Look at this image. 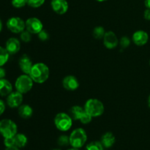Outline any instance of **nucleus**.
<instances>
[{
  "instance_id": "obj_13",
  "label": "nucleus",
  "mask_w": 150,
  "mask_h": 150,
  "mask_svg": "<svg viewBox=\"0 0 150 150\" xmlns=\"http://www.w3.org/2000/svg\"><path fill=\"white\" fill-rule=\"evenodd\" d=\"M132 40L138 46H144L149 41V35L144 30H138L133 33Z\"/></svg>"
},
{
  "instance_id": "obj_15",
  "label": "nucleus",
  "mask_w": 150,
  "mask_h": 150,
  "mask_svg": "<svg viewBox=\"0 0 150 150\" xmlns=\"http://www.w3.org/2000/svg\"><path fill=\"white\" fill-rule=\"evenodd\" d=\"M5 48L10 55L16 54L21 49V42L16 38H10L5 42Z\"/></svg>"
},
{
  "instance_id": "obj_6",
  "label": "nucleus",
  "mask_w": 150,
  "mask_h": 150,
  "mask_svg": "<svg viewBox=\"0 0 150 150\" xmlns=\"http://www.w3.org/2000/svg\"><path fill=\"white\" fill-rule=\"evenodd\" d=\"M33 85L34 81L30 76L24 73L19 76L15 81V88L16 91L21 92L23 95L30 92L33 87Z\"/></svg>"
},
{
  "instance_id": "obj_25",
  "label": "nucleus",
  "mask_w": 150,
  "mask_h": 150,
  "mask_svg": "<svg viewBox=\"0 0 150 150\" xmlns=\"http://www.w3.org/2000/svg\"><path fill=\"white\" fill-rule=\"evenodd\" d=\"M32 35L29 31L26 29L23 30L21 33H20V39L23 42H29L32 40Z\"/></svg>"
},
{
  "instance_id": "obj_28",
  "label": "nucleus",
  "mask_w": 150,
  "mask_h": 150,
  "mask_svg": "<svg viewBox=\"0 0 150 150\" xmlns=\"http://www.w3.org/2000/svg\"><path fill=\"white\" fill-rule=\"evenodd\" d=\"M11 4L15 8L20 9L27 4L26 0H11Z\"/></svg>"
},
{
  "instance_id": "obj_32",
  "label": "nucleus",
  "mask_w": 150,
  "mask_h": 150,
  "mask_svg": "<svg viewBox=\"0 0 150 150\" xmlns=\"http://www.w3.org/2000/svg\"><path fill=\"white\" fill-rule=\"evenodd\" d=\"M144 18L146 21H150V9L146 8L144 12Z\"/></svg>"
},
{
  "instance_id": "obj_33",
  "label": "nucleus",
  "mask_w": 150,
  "mask_h": 150,
  "mask_svg": "<svg viewBox=\"0 0 150 150\" xmlns=\"http://www.w3.org/2000/svg\"><path fill=\"white\" fill-rule=\"evenodd\" d=\"M6 70L3 67H0V79H4L6 76Z\"/></svg>"
},
{
  "instance_id": "obj_36",
  "label": "nucleus",
  "mask_w": 150,
  "mask_h": 150,
  "mask_svg": "<svg viewBox=\"0 0 150 150\" xmlns=\"http://www.w3.org/2000/svg\"><path fill=\"white\" fill-rule=\"evenodd\" d=\"M2 28H3V23H2V21H1V19L0 18V32H1V30H2Z\"/></svg>"
},
{
  "instance_id": "obj_14",
  "label": "nucleus",
  "mask_w": 150,
  "mask_h": 150,
  "mask_svg": "<svg viewBox=\"0 0 150 150\" xmlns=\"http://www.w3.org/2000/svg\"><path fill=\"white\" fill-rule=\"evenodd\" d=\"M79 80L77 78L72 75L65 76L62 80V86L67 91H75L79 87Z\"/></svg>"
},
{
  "instance_id": "obj_23",
  "label": "nucleus",
  "mask_w": 150,
  "mask_h": 150,
  "mask_svg": "<svg viewBox=\"0 0 150 150\" xmlns=\"http://www.w3.org/2000/svg\"><path fill=\"white\" fill-rule=\"evenodd\" d=\"M85 150H104V147L100 142H92L88 144L85 147Z\"/></svg>"
},
{
  "instance_id": "obj_40",
  "label": "nucleus",
  "mask_w": 150,
  "mask_h": 150,
  "mask_svg": "<svg viewBox=\"0 0 150 150\" xmlns=\"http://www.w3.org/2000/svg\"><path fill=\"white\" fill-rule=\"evenodd\" d=\"M52 150H61V149H58V148H57V149H52Z\"/></svg>"
},
{
  "instance_id": "obj_7",
  "label": "nucleus",
  "mask_w": 150,
  "mask_h": 150,
  "mask_svg": "<svg viewBox=\"0 0 150 150\" xmlns=\"http://www.w3.org/2000/svg\"><path fill=\"white\" fill-rule=\"evenodd\" d=\"M18 133V126L14 121L10 119H4L0 121V135L4 139L12 138Z\"/></svg>"
},
{
  "instance_id": "obj_1",
  "label": "nucleus",
  "mask_w": 150,
  "mask_h": 150,
  "mask_svg": "<svg viewBox=\"0 0 150 150\" xmlns=\"http://www.w3.org/2000/svg\"><path fill=\"white\" fill-rule=\"evenodd\" d=\"M34 83H43L48 81L50 76L49 67L42 62L34 64L29 73Z\"/></svg>"
},
{
  "instance_id": "obj_9",
  "label": "nucleus",
  "mask_w": 150,
  "mask_h": 150,
  "mask_svg": "<svg viewBox=\"0 0 150 150\" xmlns=\"http://www.w3.org/2000/svg\"><path fill=\"white\" fill-rule=\"evenodd\" d=\"M25 23H26V29L32 35L34 34L38 35L43 29V24L42 21L36 17L29 18L25 21Z\"/></svg>"
},
{
  "instance_id": "obj_38",
  "label": "nucleus",
  "mask_w": 150,
  "mask_h": 150,
  "mask_svg": "<svg viewBox=\"0 0 150 150\" xmlns=\"http://www.w3.org/2000/svg\"><path fill=\"white\" fill-rule=\"evenodd\" d=\"M67 150H80V149H76V148L72 147V148H70V149H67Z\"/></svg>"
},
{
  "instance_id": "obj_37",
  "label": "nucleus",
  "mask_w": 150,
  "mask_h": 150,
  "mask_svg": "<svg viewBox=\"0 0 150 150\" xmlns=\"http://www.w3.org/2000/svg\"><path fill=\"white\" fill-rule=\"evenodd\" d=\"M148 106H149V108H150V95L149 98H148Z\"/></svg>"
},
{
  "instance_id": "obj_31",
  "label": "nucleus",
  "mask_w": 150,
  "mask_h": 150,
  "mask_svg": "<svg viewBox=\"0 0 150 150\" xmlns=\"http://www.w3.org/2000/svg\"><path fill=\"white\" fill-rule=\"evenodd\" d=\"M6 109V104L1 99H0V116L2 115Z\"/></svg>"
},
{
  "instance_id": "obj_34",
  "label": "nucleus",
  "mask_w": 150,
  "mask_h": 150,
  "mask_svg": "<svg viewBox=\"0 0 150 150\" xmlns=\"http://www.w3.org/2000/svg\"><path fill=\"white\" fill-rule=\"evenodd\" d=\"M4 150H20V148L17 147L16 146H10V147H6Z\"/></svg>"
},
{
  "instance_id": "obj_2",
  "label": "nucleus",
  "mask_w": 150,
  "mask_h": 150,
  "mask_svg": "<svg viewBox=\"0 0 150 150\" xmlns=\"http://www.w3.org/2000/svg\"><path fill=\"white\" fill-rule=\"evenodd\" d=\"M83 108L92 118L100 117L105 111L103 103L100 100L95 98H90L87 100L85 103Z\"/></svg>"
},
{
  "instance_id": "obj_21",
  "label": "nucleus",
  "mask_w": 150,
  "mask_h": 150,
  "mask_svg": "<svg viewBox=\"0 0 150 150\" xmlns=\"http://www.w3.org/2000/svg\"><path fill=\"white\" fill-rule=\"evenodd\" d=\"M10 54L5 48L0 45V67H3L8 62Z\"/></svg>"
},
{
  "instance_id": "obj_17",
  "label": "nucleus",
  "mask_w": 150,
  "mask_h": 150,
  "mask_svg": "<svg viewBox=\"0 0 150 150\" xmlns=\"http://www.w3.org/2000/svg\"><path fill=\"white\" fill-rule=\"evenodd\" d=\"M100 142L104 148H105V149H109V148L112 147L114 145V144H115V136L112 133H111V132H107V133H104L102 136Z\"/></svg>"
},
{
  "instance_id": "obj_22",
  "label": "nucleus",
  "mask_w": 150,
  "mask_h": 150,
  "mask_svg": "<svg viewBox=\"0 0 150 150\" xmlns=\"http://www.w3.org/2000/svg\"><path fill=\"white\" fill-rule=\"evenodd\" d=\"M105 32H106L103 26H98L94 28L93 31H92V35H93L94 38H95L96 40H103Z\"/></svg>"
},
{
  "instance_id": "obj_3",
  "label": "nucleus",
  "mask_w": 150,
  "mask_h": 150,
  "mask_svg": "<svg viewBox=\"0 0 150 150\" xmlns=\"http://www.w3.org/2000/svg\"><path fill=\"white\" fill-rule=\"evenodd\" d=\"M70 145L73 148L80 149L83 147L87 141V134L84 129L79 127L71 132L70 135Z\"/></svg>"
},
{
  "instance_id": "obj_27",
  "label": "nucleus",
  "mask_w": 150,
  "mask_h": 150,
  "mask_svg": "<svg viewBox=\"0 0 150 150\" xmlns=\"http://www.w3.org/2000/svg\"><path fill=\"white\" fill-rule=\"evenodd\" d=\"M130 43H131V40H130V39L128 37L126 36H124L120 38V41H119V45H120V47L122 49H125V48H128L130 45Z\"/></svg>"
},
{
  "instance_id": "obj_26",
  "label": "nucleus",
  "mask_w": 150,
  "mask_h": 150,
  "mask_svg": "<svg viewBox=\"0 0 150 150\" xmlns=\"http://www.w3.org/2000/svg\"><path fill=\"white\" fill-rule=\"evenodd\" d=\"M45 0H26L27 5L33 8H38L43 5Z\"/></svg>"
},
{
  "instance_id": "obj_41",
  "label": "nucleus",
  "mask_w": 150,
  "mask_h": 150,
  "mask_svg": "<svg viewBox=\"0 0 150 150\" xmlns=\"http://www.w3.org/2000/svg\"><path fill=\"white\" fill-rule=\"evenodd\" d=\"M149 65H150V59H149Z\"/></svg>"
},
{
  "instance_id": "obj_39",
  "label": "nucleus",
  "mask_w": 150,
  "mask_h": 150,
  "mask_svg": "<svg viewBox=\"0 0 150 150\" xmlns=\"http://www.w3.org/2000/svg\"><path fill=\"white\" fill-rule=\"evenodd\" d=\"M97 1H99V2H103V1H107V0H96Z\"/></svg>"
},
{
  "instance_id": "obj_18",
  "label": "nucleus",
  "mask_w": 150,
  "mask_h": 150,
  "mask_svg": "<svg viewBox=\"0 0 150 150\" xmlns=\"http://www.w3.org/2000/svg\"><path fill=\"white\" fill-rule=\"evenodd\" d=\"M13 92V85L6 79H0V96L7 97Z\"/></svg>"
},
{
  "instance_id": "obj_5",
  "label": "nucleus",
  "mask_w": 150,
  "mask_h": 150,
  "mask_svg": "<svg viewBox=\"0 0 150 150\" xmlns=\"http://www.w3.org/2000/svg\"><path fill=\"white\" fill-rule=\"evenodd\" d=\"M69 114L73 119V120L80 121L83 125H87L90 123L92 120V117L88 114L83 107L80 105H74L69 110Z\"/></svg>"
},
{
  "instance_id": "obj_8",
  "label": "nucleus",
  "mask_w": 150,
  "mask_h": 150,
  "mask_svg": "<svg viewBox=\"0 0 150 150\" xmlns=\"http://www.w3.org/2000/svg\"><path fill=\"white\" fill-rule=\"evenodd\" d=\"M6 26L9 31L14 34H20L26 29L25 21L20 17L13 16L7 21Z\"/></svg>"
},
{
  "instance_id": "obj_16",
  "label": "nucleus",
  "mask_w": 150,
  "mask_h": 150,
  "mask_svg": "<svg viewBox=\"0 0 150 150\" xmlns=\"http://www.w3.org/2000/svg\"><path fill=\"white\" fill-rule=\"evenodd\" d=\"M18 65L21 70L23 72L24 74H29L30 70L32 69V66L34 65L32 60L30 57L26 54H23L20 57L18 60Z\"/></svg>"
},
{
  "instance_id": "obj_11",
  "label": "nucleus",
  "mask_w": 150,
  "mask_h": 150,
  "mask_svg": "<svg viewBox=\"0 0 150 150\" xmlns=\"http://www.w3.org/2000/svg\"><path fill=\"white\" fill-rule=\"evenodd\" d=\"M119 41L120 40L117 38V35L112 31H108L105 32L103 38L104 46L108 49H114L117 47L119 45Z\"/></svg>"
},
{
  "instance_id": "obj_19",
  "label": "nucleus",
  "mask_w": 150,
  "mask_h": 150,
  "mask_svg": "<svg viewBox=\"0 0 150 150\" xmlns=\"http://www.w3.org/2000/svg\"><path fill=\"white\" fill-rule=\"evenodd\" d=\"M18 113L20 117L24 120L31 118L33 115V108L28 104H22L18 108Z\"/></svg>"
},
{
  "instance_id": "obj_10",
  "label": "nucleus",
  "mask_w": 150,
  "mask_h": 150,
  "mask_svg": "<svg viewBox=\"0 0 150 150\" xmlns=\"http://www.w3.org/2000/svg\"><path fill=\"white\" fill-rule=\"evenodd\" d=\"M23 100V94L18 91L12 92L6 98V104L11 108H18L22 105Z\"/></svg>"
},
{
  "instance_id": "obj_30",
  "label": "nucleus",
  "mask_w": 150,
  "mask_h": 150,
  "mask_svg": "<svg viewBox=\"0 0 150 150\" xmlns=\"http://www.w3.org/2000/svg\"><path fill=\"white\" fill-rule=\"evenodd\" d=\"M4 142V145L5 147H10V146H15L13 137L6 138V139H4V142Z\"/></svg>"
},
{
  "instance_id": "obj_20",
  "label": "nucleus",
  "mask_w": 150,
  "mask_h": 150,
  "mask_svg": "<svg viewBox=\"0 0 150 150\" xmlns=\"http://www.w3.org/2000/svg\"><path fill=\"white\" fill-rule=\"evenodd\" d=\"M15 146L18 148H23L26 146L28 143V138L23 133H17L13 136Z\"/></svg>"
},
{
  "instance_id": "obj_12",
  "label": "nucleus",
  "mask_w": 150,
  "mask_h": 150,
  "mask_svg": "<svg viewBox=\"0 0 150 150\" xmlns=\"http://www.w3.org/2000/svg\"><path fill=\"white\" fill-rule=\"evenodd\" d=\"M51 6L52 10L58 15H64L69 9L67 0H51Z\"/></svg>"
},
{
  "instance_id": "obj_42",
  "label": "nucleus",
  "mask_w": 150,
  "mask_h": 150,
  "mask_svg": "<svg viewBox=\"0 0 150 150\" xmlns=\"http://www.w3.org/2000/svg\"><path fill=\"white\" fill-rule=\"evenodd\" d=\"M106 150H108V149H106Z\"/></svg>"
},
{
  "instance_id": "obj_24",
  "label": "nucleus",
  "mask_w": 150,
  "mask_h": 150,
  "mask_svg": "<svg viewBox=\"0 0 150 150\" xmlns=\"http://www.w3.org/2000/svg\"><path fill=\"white\" fill-rule=\"evenodd\" d=\"M57 144L60 146H67L70 145V137L67 135H62L57 139Z\"/></svg>"
},
{
  "instance_id": "obj_4",
  "label": "nucleus",
  "mask_w": 150,
  "mask_h": 150,
  "mask_svg": "<svg viewBox=\"0 0 150 150\" xmlns=\"http://www.w3.org/2000/svg\"><path fill=\"white\" fill-rule=\"evenodd\" d=\"M73 119L67 113H58L54 117V125L57 130L62 132H67L73 126Z\"/></svg>"
},
{
  "instance_id": "obj_29",
  "label": "nucleus",
  "mask_w": 150,
  "mask_h": 150,
  "mask_svg": "<svg viewBox=\"0 0 150 150\" xmlns=\"http://www.w3.org/2000/svg\"><path fill=\"white\" fill-rule=\"evenodd\" d=\"M38 37L40 39V40L42 41V42H45V41L48 40L50 38L49 33L47 31L44 30V29H42L40 32L38 34Z\"/></svg>"
},
{
  "instance_id": "obj_35",
  "label": "nucleus",
  "mask_w": 150,
  "mask_h": 150,
  "mask_svg": "<svg viewBox=\"0 0 150 150\" xmlns=\"http://www.w3.org/2000/svg\"><path fill=\"white\" fill-rule=\"evenodd\" d=\"M144 4L146 8L150 9V0H144Z\"/></svg>"
}]
</instances>
